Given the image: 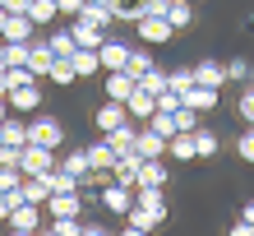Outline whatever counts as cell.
Segmentation results:
<instances>
[{
    "instance_id": "obj_50",
    "label": "cell",
    "mask_w": 254,
    "mask_h": 236,
    "mask_svg": "<svg viewBox=\"0 0 254 236\" xmlns=\"http://www.w3.org/2000/svg\"><path fill=\"white\" fill-rule=\"evenodd\" d=\"M194 5H199V0H194Z\"/></svg>"
},
{
    "instance_id": "obj_15",
    "label": "cell",
    "mask_w": 254,
    "mask_h": 236,
    "mask_svg": "<svg viewBox=\"0 0 254 236\" xmlns=\"http://www.w3.org/2000/svg\"><path fill=\"white\" fill-rule=\"evenodd\" d=\"M139 185H167V157H143L139 176H134V190Z\"/></svg>"
},
{
    "instance_id": "obj_4",
    "label": "cell",
    "mask_w": 254,
    "mask_h": 236,
    "mask_svg": "<svg viewBox=\"0 0 254 236\" xmlns=\"http://www.w3.org/2000/svg\"><path fill=\"white\" fill-rule=\"evenodd\" d=\"M97 204H102L107 213L125 218V213H129V204H134V190H129V185H121V181H107V185L97 190Z\"/></svg>"
},
{
    "instance_id": "obj_36",
    "label": "cell",
    "mask_w": 254,
    "mask_h": 236,
    "mask_svg": "<svg viewBox=\"0 0 254 236\" xmlns=\"http://www.w3.org/2000/svg\"><path fill=\"white\" fill-rule=\"evenodd\" d=\"M236 116L245 125H254V88H241V102H236Z\"/></svg>"
},
{
    "instance_id": "obj_29",
    "label": "cell",
    "mask_w": 254,
    "mask_h": 236,
    "mask_svg": "<svg viewBox=\"0 0 254 236\" xmlns=\"http://www.w3.org/2000/svg\"><path fill=\"white\" fill-rule=\"evenodd\" d=\"M47 79H56L61 88L79 83V75H74V65H69V56H56V61H51V75H47Z\"/></svg>"
},
{
    "instance_id": "obj_49",
    "label": "cell",
    "mask_w": 254,
    "mask_h": 236,
    "mask_svg": "<svg viewBox=\"0 0 254 236\" xmlns=\"http://www.w3.org/2000/svg\"><path fill=\"white\" fill-rule=\"evenodd\" d=\"M0 5H5V0H0Z\"/></svg>"
},
{
    "instance_id": "obj_2",
    "label": "cell",
    "mask_w": 254,
    "mask_h": 236,
    "mask_svg": "<svg viewBox=\"0 0 254 236\" xmlns=\"http://www.w3.org/2000/svg\"><path fill=\"white\" fill-rule=\"evenodd\" d=\"M134 28H139V42H143V47H167V42L176 37V28H171L167 14H143Z\"/></svg>"
},
{
    "instance_id": "obj_39",
    "label": "cell",
    "mask_w": 254,
    "mask_h": 236,
    "mask_svg": "<svg viewBox=\"0 0 254 236\" xmlns=\"http://www.w3.org/2000/svg\"><path fill=\"white\" fill-rule=\"evenodd\" d=\"M245 75H250V65L241 61V56H236V61H227V83H231V79H241V83H245Z\"/></svg>"
},
{
    "instance_id": "obj_40",
    "label": "cell",
    "mask_w": 254,
    "mask_h": 236,
    "mask_svg": "<svg viewBox=\"0 0 254 236\" xmlns=\"http://www.w3.org/2000/svg\"><path fill=\"white\" fill-rule=\"evenodd\" d=\"M56 9H61V14H69V19H74V14L83 9V0H56Z\"/></svg>"
},
{
    "instance_id": "obj_38",
    "label": "cell",
    "mask_w": 254,
    "mask_h": 236,
    "mask_svg": "<svg viewBox=\"0 0 254 236\" xmlns=\"http://www.w3.org/2000/svg\"><path fill=\"white\" fill-rule=\"evenodd\" d=\"M51 232H56V236H83L79 218H51Z\"/></svg>"
},
{
    "instance_id": "obj_32",
    "label": "cell",
    "mask_w": 254,
    "mask_h": 236,
    "mask_svg": "<svg viewBox=\"0 0 254 236\" xmlns=\"http://www.w3.org/2000/svg\"><path fill=\"white\" fill-rule=\"evenodd\" d=\"M139 88H148L153 97H157V93H167V70H157V65H153L148 75H139Z\"/></svg>"
},
{
    "instance_id": "obj_27",
    "label": "cell",
    "mask_w": 254,
    "mask_h": 236,
    "mask_svg": "<svg viewBox=\"0 0 254 236\" xmlns=\"http://www.w3.org/2000/svg\"><path fill=\"white\" fill-rule=\"evenodd\" d=\"M88 162H93V167H116V153H111V144H107V135H102L97 144H88Z\"/></svg>"
},
{
    "instance_id": "obj_8",
    "label": "cell",
    "mask_w": 254,
    "mask_h": 236,
    "mask_svg": "<svg viewBox=\"0 0 254 236\" xmlns=\"http://www.w3.org/2000/svg\"><path fill=\"white\" fill-rule=\"evenodd\" d=\"M9 111H19V116H28V111H37L42 107V88H37V79L33 83H19V88H9Z\"/></svg>"
},
{
    "instance_id": "obj_46",
    "label": "cell",
    "mask_w": 254,
    "mask_h": 236,
    "mask_svg": "<svg viewBox=\"0 0 254 236\" xmlns=\"http://www.w3.org/2000/svg\"><path fill=\"white\" fill-rule=\"evenodd\" d=\"M5 19H9V9H5V5H0V33H5Z\"/></svg>"
},
{
    "instance_id": "obj_41",
    "label": "cell",
    "mask_w": 254,
    "mask_h": 236,
    "mask_svg": "<svg viewBox=\"0 0 254 236\" xmlns=\"http://www.w3.org/2000/svg\"><path fill=\"white\" fill-rule=\"evenodd\" d=\"M28 5H33V0H5V9H9V14H28Z\"/></svg>"
},
{
    "instance_id": "obj_24",
    "label": "cell",
    "mask_w": 254,
    "mask_h": 236,
    "mask_svg": "<svg viewBox=\"0 0 254 236\" xmlns=\"http://www.w3.org/2000/svg\"><path fill=\"white\" fill-rule=\"evenodd\" d=\"M167 19H171L176 33L190 28V23H194V0H167Z\"/></svg>"
},
{
    "instance_id": "obj_12",
    "label": "cell",
    "mask_w": 254,
    "mask_h": 236,
    "mask_svg": "<svg viewBox=\"0 0 254 236\" xmlns=\"http://www.w3.org/2000/svg\"><path fill=\"white\" fill-rule=\"evenodd\" d=\"M51 61H56L51 42H37V37H28V70H33L37 79H47V75H51Z\"/></svg>"
},
{
    "instance_id": "obj_44",
    "label": "cell",
    "mask_w": 254,
    "mask_h": 236,
    "mask_svg": "<svg viewBox=\"0 0 254 236\" xmlns=\"http://www.w3.org/2000/svg\"><path fill=\"white\" fill-rule=\"evenodd\" d=\"M5 116H9V97H0V121H5Z\"/></svg>"
},
{
    "instance_id": "obj_14",
    "label": "cell",
    "mask_w": 254,
    "mask_h": 236,
    "mask_svg": "<svg viewBox=\"0 0 254 236\" xmlns=\"http://www.w3.org/2000/svg\"><path fill=\"white\" fill-rule=\"evenodd\" d=\"M139 88V79L129 75V70H107V97L116 102H129V93Z\"/></svg>"
},
{
    "instance_id": "obj_16",
    "label": "cell",
    "mask_w": 254,
    "mask_h": 236,
    "mask_svg": "<svg viewBox=\"0 0 254 236\" xmlns=\"http://www.w3.org/2000/svg\"><path fill=\"white\" fill-rule=\"evenodd\" d=\"M97 61H102V70H125V65H129V47L107 37V42L97 47Z\"/></svg>"
},
{
    "instance_id": "obj_45",
    "label": "cell",
    "mask_w": 254,
    "mask_h": 236,
    "mask_svg": "<svg viewBox=\"0 0 254 236\" xmlns=\"http://www.w3.org/2000/svg\"><path fill=\"white\" fill-rule=\"evenodd\" d=\"M245 223H254V199H250V204H245Z\"/></svg>"
},
{
    "instance_id": "obj_11",
    "label": "cell",
    "mask_w": 254,
    "mask_h": 236,
    "mask_svg": "<svg viewBox=\"0 0 254 236\" xmlns=\"http://www.w3.org/2000/svg\"><path fill=\"white\" fill-rule=\"evenodd\" d=\"M51 218H79L83 213V199H79V190H65V195H47V204H42Z\"/></svg>"
},
{
    "instance_id": "obj_22",
    "label": "cell",
    "mask_w": 254,
    "mask_h": 236,
    "mask_svg": "<svg viewBox=\"0 0 254 236\" xmlns=\"http://www.w3.org/2000/svg\"><path fill=\"white\" fill-rule=\"evenodd\" d=\"M134 130H139V125H116V130H107V144H111V153L116 157H121V153H134Z\"/></svg>"
},
{
    "instance_id": "obj_1",
    "label": "cell",
    "mask_w": 254,
    "mask_h": 236,
    "mask_svg": "<svg viewBox=\"0 0 254 236\" xmlns=\"http://www.w3.org/2000/svg\"><path fill=\"white\" fill-rule=\"evenodd\" d=\"M28 144L61 149V144H65V125L56 121V116H33V121H28Z\"/></svg>"
},
{
    "instance_id": "obj_47",
    "label": "cell",
    "mask_w": 254,
    "mask_h": 236,
    "mask_svg": "<svg viewBox=\"0 0 254 236\" xmlns=\"http://www.w3.org/2000/svg\"><path fill=\"white\" fill-rule=\"evenodd\" d=\"M9 93V83H5V70H0V97H5Z\"/></svg>"
},
{
    "instance_id": "obj_21",
    "label": "cell",
    "mask_w": 254,
    "mask_h": 236,
    "mask_svg": "<svg viewBox=\"0 0 254 236\" xmlns=\"http://www.w3.org/2000/svg\"><path fill=\"white\" fill-rule=\"evenodd\" d=\"M0 144H14V149H23V144H28V125L19 121V111L0 121Z\"/></svg>"
},
{
    "instance_id": "obj_30",
    "label": "cell",
    "mask_w": 254,
    "mask_h": 236,
    "mask_svg": "<svg viewBox=\"0 0 254 236\" xmlns=\"http://www.w3.org/2000/svg\"><path fill=\"white\" fill-rule=\"evenodd\" d=\"M61 167H65V171H74V176H88V171H93V162H88V153H83V149H74V153H65V157H61Z\"/></svg>"
},
{
    "instance_id": "obj_34",
    "label": "cell",
    "mask_w": 254,
    "mask_h": 236,
    "mask_svg": "<svg viewBox=\"0 0 254 236\" xmlns=\"http://www.w3.org/2000/svg\"><path fill=\"white\" fill-rule=\"evenodd\" d=\"M19 185H23V171H19V167H5V162H0V195H14Z\"/></svg>"
},
{
    "instance_id": "obj_35",
    "label": "cell",
    "mask_w": 254,
    "mask_h": 236,
    "mask_svg": "<svg viewBox=\"0 0 254 236\" xmlns=\"http://www.w3.org/2000/svg\"><path fill=\"white\" fill-rule=\"evenodd\" d=\"M236 157H241V162H254V125H245L241 135H236Z\"/></svg>"
},
{
    "instance_id": "obj_9",
    "label": "cell",
    "mask_w": 254,
    "mask_h": 236,
    "mask_svg": "<svg viewBox=\"0 0 254 236\" xmlns=\"http://www.w3.org/2000/svg\"><path fill=\"white\" fill-rule=\"evenodd\" d=\"M69 33H74V47H102L107 42V28H97L93 19H83V14H74V23H69Z\"/></svg>"
},
{
    "instance_id": "obj_3",
    "label": "cell",
    "mask_w": 254,
    "mask_h": 236,
    "mask_svg": "<svg viewBox=\"0 0 254 236\" xmlns=\"http://www.w3.org/2000/svg\"><path fill=\"white\" fill-rule=\"evenodd\" d=\"M56 167V149H42V144H23L19 149V171L23 176H47Z\"/></svg>"
},
{
    "instance_id": "obj_28",
    "label": "cell",
    "mask_w": 254,
    "mask_h": 236,
    "mask_svg": "<svg viewBox=\"0 0 254 236\" xmlns=\"http://www.w3.org/2000/svg\"><path fill=\"white\" fill-rule=\"evenodd\" d=\"M56 0H33V5H28V19H33V28H42V23H56Z\"/></svg>"
},
{
    "instance_id": "obj_18",
    "label": "cell",
    "mask_w": 254,
    "mask_h": 236,
    "mask_svg": "<svg viewBox=\"0 0 254 236\" xmlns=\"http://www.w3.org/2000/svg\"><path fill=\"white\" fill-rule=\"evenodd\" d=\"M167 153L176 162H194V157H199V149H194V130H176V135L167 139Z\"/></svg>"
},
{
    "instance_id": "obj_17",
    "label": "cell",
    "mask_w": 254,
    "mask_h": 236,
    "mask_svg": "<svg viewBox=\"0 0 254 236\" xmlns=\"http://www.w3.org/2000/svg\"><path fill=\"white\" fill-rule=\"evenodd\" d=\"M194 83H208V88H227V65H222V61H208V56H203V61L194 65Z\"/></svg>"
},
{
    "instance_id": "obj_26",
    "label": "cell",
    "mask_w": 254,
    "mask_h": 236,
    "mask_svg": "<svg viewBox=\"0 0 254 236\" xmlns=\"http://www.w3.org/2000/svg\"><path fill=\"white\" fill-rule=\"evenodd\" d=\"M162 223V218H153L148 209H139V204H129V213H125V232H153Z\"/></svg>"
},
{
    "instance_id": "obj_33",
    "label": "cell",
    "mask_w": 254,
    "mask_h": 236,
    "mask_svg": "<svg viewBox=\"0 0 254 236\" xmlns=\"http://www.w3.org/2000/svg\"><path fill=\"white\" fill-rule=\"evenodd\" d=\"M47 42H51V51H56V56H74V33H69V28H56Z\"/></svg>"
},
{
    "instance_id": "obj_23",
    "label": "cell",
    "mask_w": 254,
    "mask_h": 236,
    "mask_svg": "<svg viewBox=\"0 0 254 236\" xmlns=\"http://www.w3.org/2000/svg\"><path fill=\"white\" fill-rule=\"evenodd\" d=\"M0 37H5V42H28V37H33V19H28V14H9Z\"/></svg>"
},
{
    "instance_id": "obj_43",
    "label": "cell",
    "mask_w": 254,
    "mask_h": 236,
    "mask_svg": "<svg viewBox=\"0 0 254 236\" xmlns=\"http://www.w3.org/2000/svg\"><path fill=\"white\" fill-rule=\"evenodd\" d=\"M0 70H9V56H5V37H0Z\"/></svg>"
},
{
    "instance_id": "obj_19",
    "label": "cell",
    "mask_w": 254,
    "mask_h": 236,
    "mask_svg": "<svg viewBox=\"0 0 254 236\" xmlns=\"http://www.w3.org/2000/svg\"><path fill=\"white\" fill-rule=\"evenodd\" d=\"M125 107H129V121H148V116H153V111H157V97H153V93H148V88H134V93H129V102H125Z\"/></svg>"
},
{
    "instance_id": "obj_25",
    "label": "cell",
    "mask_w": 254,
    "mask_h": 236,
    "mask_svg": "<svg viewBox=\"0 0 254 236\" xmlns=\"http://www.w3.org/2000/svg\"><path fill=\"white\" fill-rule=\"evenodd\" d=\"M194 149H199V157L208 162V157H217V149H222V139L213 135L208 125H194Z\"/></svg>"
},
{
    "instance_id": "obj_13",
    "label": "cell",
    "mask_w": 254,
    "mask_h": 236,
    "mask_svg": "<svg viewBox=\"0 0 254 236\" xmlns=\"http://www.w3.org/2000/svg\"><path fill=\"white\" fill-rule=\"evenodd\" d=\"M134 153H143V157H167V139H162L153 125H139V130H134Z\"/></svg>"
},
{
    "instance_id": "obj_20",
    "label": "cell",
    "mask_w": 254,
    "mask_h": 236,
    "mask_svg": "<svg viewBox=\"0 0 254 236\" xmlns=\"http://www.w3.org/2000/svg\"><path fill=\"white\" fill-rule=\"evenodd\" d=\"M69 65H74V75H79V79H93L97 70H102V61H97V51H93V47H74Z\"/></svg>"
},
{
    "instance_id": "obj_48",
    "label": "cell",
    "mask_w": 254,
    "mask_h": 236,
    "mask_svg": "<svg viewBox=\"0 0 254 236\" xmlns=\"http://www.w3.org/2000/svg\"><path fill=\"white\" fill-rule=\"evenodd\" d=\"M83 5H111V0H83Z\"/></svg>"
},
{
    "instance_id": "obj_5",
    "label": "cell",
    "mask_w": 254,
    "mask_h": 236,
    "mask_svg": "<svg viewBox=\"0 0 254 236\" xmlns=\"http://www.w3.org/2000/svg\"><path fill=\"white\" fill-rule=\"evenodd\" d=\"M125 121H129V107H125V102H116V97H107V102L93 111V125L102 130V135H107V130H116V125H125Z\"/></svg>"
},
{
    "instance_id": "obj_6",
    "label": "cell",
    "mask_w": 254,
    "mask_h": 236,
    "mask_svg": "<svg viewBox=\"0 0 254 236\" xmlns=\"http://www.w3.org/2000/svg\"><path fill=\"white\" fill-rule=\"evenodd\" d=\"M181 102H185V107H194V111H213L217 107V102H222V88H208V83H190L185 88V93H181Z\"/></svg>"
},
{
    "instance_id": "obj_42",
    "label": "cell",
    "mask_w": 254,
    "mask_h": 236,
    "mask_svg": "<svg viewBox=\"0 0 254 236\" xmlns=\"http://www.w3.org/2000/svg\"><path fill=\"white\" fill-rule=\"evenodd\" d=\"M9 218V195H0V223Z\"/></svg>"
},
{
    "instance_id": "obj_37",
    "label": "cell",
    "mask_w": 254,
    "mask_h": 236,
    "mask_svg": "<svg viewBox=\"0 0 254 236\" xmlns=\"http://www.w3.org/2000/svg\"><path fill=\"white\" fill-rule=\"evenodd\" d=\"M125 70L139 79V75H148V70H153V56H148V51H129V65H125Z\"/></svg>"
},
{
    "instance_id": "obj_7",
    "label": "cell",
    "mask_w": 254,
    "mask_h": 236,
    "mask_svg": "<svg viewBox=\"0 0 254 236\" xmlns=\"http://www.w3.org/2000/svg\"><path fill=\"white\" fill-rule=\"evenodd\" d=\"M5 223H9L14 232H37V227H42V204H28V199H19V204L9 209V218H5Z\"/></svg>"
},
{
    "instance_id": "obj_31",
    "label": "cell",
    "mask_w": 254,
    "mask_h": 236,
    "mask_svg": "<svg viewBox=\"0 0 254 236\" xmlns=\"http://www.w3.org/2000/svg\"><path fill=\"white\" fill-rule=\"evenodd\" d=\"M190 83H194V65H176V70H167V88H176V93H185Z\"/></svg>"
},
{
    "instance_id": "obj_10",
    "label": "cell",
    "mask_w": 254,
    "mask_h": 236,
    "mask_svg": "<svg viewBox=\"0 0 254 236\" xmlns=\"http://www.w3.org/2000/svg\"><path fill=\"white\" fill-rule=\"evenodd\" d=\"M134 204L167 223V185H139V190H134Z\"/></svg>"
}]
</instances>
